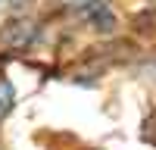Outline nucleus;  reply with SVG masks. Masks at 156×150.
Returning <instances> with one entry per match:
<instances>
[{"instance_id": "nucleus-1", "label": "nucleus", "mask_w": 156, "mask_h": 150, "mask_svg": "<svg viewBox=\"0 0 156 150\" xmlns=\"http://www.w3.org/2000/svg\"><path fill=\"white\" fill-rule=\"evenodd\" d=\"M12 103H16V88H12L6 78H0V119L12 109Z\"/></svg>"}, {"instance_id": "nucleus-2", "label": "nucleus", "mask_w": 156, "mask_h": 150, "mask_svg": "<svg viewBox=\"0 0 156 150\" xmlns=\"http://www.w3.org/2000/svg\"><path fill=\"white\" fill-rule=\"evenodd\" d=\"M69 6H75V9H87V6H94L97 0H66Z\"/></svg>"}]
</instances>
